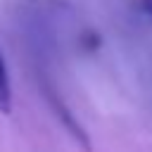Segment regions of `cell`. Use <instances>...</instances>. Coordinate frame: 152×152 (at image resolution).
I'll list each match as a JSON object with an SVG mask.
<instances>
[{"mask_svg": "<svg viewBox=\"0 0 152 152\" xmlns=\"http://www.w3.org/2000/svg\"><path fill=\"white\" fill-rule=\"evenodd\" d=\"M43 90H45V100L50 102V107H52V112H55V116L62 121V126L66 128V133L71 135V140L83 150V152H93V145H90V135L86 133V128L81 126V121L76 119V114H71V109L62 102V97L45 83L43 86Z\"/></svg>", "mask_w": 152, "mask_h": 152, "instance_id": "6da1fadb", "label": "cell"}, {"mask_svg": "<svg viewBox=\"0 0 152 152\" xmlns=\"http://www.w3.org/2000/svg\"><path fill=\"white\" fill-rule=\"evenodd\" d=\"M0 112L2 114L12 112V88H10V74L2 52H0Z\"/></svg>", "mask_w": 152, "mask_h": 152, "instance_id": "7a4b0ae2", "label": "cell"}, {"mask_svg": "<svg viewBox=\"0 0 152 152\" xmlns=\"http://www.w3.org/2000/svg\"><path fill=\"white\" fill-rule=\"evenodd\" d=\"M78 45L86 50V52H97L100 45H102V38L97 31H83L81 38H78Z\"/></svg>", "mask_w": 152, "mask_h": 152, "instance_id": "3957f363", "label": "cell"}, {"mask_svg": "<svg viewBox=\"0 0 152 152\" xmlns=\"http://www.w3.org/2000/svg\"><path fill=\"white\" fill-rule=\"evenodd\" d=\"M140 7L147 17H152V0H140Z\"/></svg>", "mask_w": 152, "mask_h": 152, "instance_id": "277c9868", "label": "cell"}]
</instances>
